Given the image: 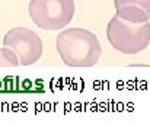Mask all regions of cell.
<instances>
[{"instance_id": "cell-1", "label": "cell", "mask_w": 150, "mask_h": 131, "mask_svg": "<svg viewBox=\"0 0 150 131\" xmlns=\"http://www.w3.org/2000/svg\"><path fill=\"white\" fill-rule=\"evenodd\" d=\"M57 51L70 67H92L99 61L100 44L96 35L83 28H69L57 37Z\"/></svg>"}, {"instance_id": "cell-2", "label": "cell", "mask_w": 150, "mask_h": 131, "mask_svg": "<svg viewBox=\"0 0 150 131\" xmlns=\"http://www.w3.org/2000/svg\"><path fill=\"white\" fill-rule=\"evenodd\" d=\"M106 37L114 50L122 54H137L149 47L150 22L130 23L115 15L108 23Z\"/></svg>"}, {"instance_id": "cell-3", "label": "cell", "mask_w": 150, "mask_h": 131, "mask_svg": "<svg viewBox=\"0 0 150 131\" xmlns=\"http://www.w3.org/2000/svg\"><path fill=\"white\" fill-rule=\"evenodd\" d=\"M74 15V0H31L29 16L32 22L45 31L67 26Z\"/></svg>"}, {"instance_id": "cell-4", "label": "cell", "mask_w": 150, "mask_h": 131, "mask_svg": "<svg viewBox=\"0 0 150 131\" xmlns=\"http://www.w3.org/2000/svg\"><path fill=\"white\" fill-rule=\"evenodd\" d=\"M4 48H9L18 58L21 66H31L37 63L42 55L41 38L28 28H13L6 32L3 38Z\"/></svg>"}, {"instance_id": "cell-5", "label": "cell", "mask_w": 150, "mask_h": 131, "mask_svg": "<svg viewBox=\"0 0 150 131\" xmlns=\"http://www.w3.org/2000/svg\"><path fill=\"white\" fill-rule=\"evenodd\" d=\"M117 16L130 23H147L150 21V0H115Z\"/></svg>"}, {"instance_id": "cell-6", "label": "cell", "mask_w": 150, "mask_h": 131, "mask_svg": "<svg viewBox=\"0 0 150 131\" xmlns=\"http://www.w3.org/2000/svg\"><path fill=\"white\" fill-rule=\"evenodd\" d=\"M18 58L9 48H0V67H18Z\"/></svg>"}]
</instances>
